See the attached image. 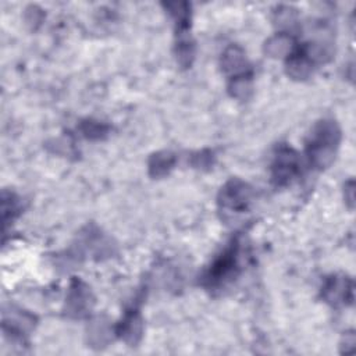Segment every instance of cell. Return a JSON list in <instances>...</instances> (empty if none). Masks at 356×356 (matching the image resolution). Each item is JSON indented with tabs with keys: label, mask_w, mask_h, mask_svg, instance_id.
<instances>
[{
	"label": "cell",
	"mask_w": 356,
	"mask_h": 356,
	"mask_svg": "<svg viewBox=\"0 0 356 356\" xmlns=\"http://www.w3.org/2000/svg\"><path fill=\"white\" fill-rule=\"evenodd\" d=\"M323 298L331 306H348L353 302V282L348 275L335 274L327 278L323 286Z\"/></svg>",
	"instance_id": "obj_5"
},
{
	"label": "cell",
	"mask_w": 356,
	"mask_h": 356,
	"mask_svg": "<svg viewBox=\"0 0 356 356\" xmlns=\"http://www.w3.org/2000/svg\"><path fill=\"white\" fill-rule=\"evenodd\" d=\"M90 307V292L82 282H74L67 298V310L70 314L82 316Z\"/></svg>",
	"instance_id": "obj_7"
},
{
	"label": "cell",
	"mask_w": 356,
	"mask_h": 356,
	"mask_svg": "<svg viewBox=\"0 0 356 356\" xmlns=\"http://www.w3.org/2000/svg\"><path fill=\"white\" fill-rule=\"evenodd\" d=\"M228 90L231 96L236 99H242V100L248 99L252 92V75L248 74V75L231 78L228 83Z\"/></svg>",
	"instance_id": "obj_10"
},
{
	"label": "cell",
	"mask_w": 356,
	"mask_h": 356,
	"mask_svg": "<svg viewBox=\"0 0 356 356\" xmlns=\"http://www.w3.org/2000/svg\"><path fill=\"white\" fill-rule=\"evenodd\" d=\"M82 131L83 134L88 136V138H102L106 132H107V128L99 122H93V121H88V122H83L82 125Z\"/></svg>",
	"instance_id": "obj_12"
},
{
	"label": "cell",
	"mask_w": 356,
	"mask_h": 356,
	"mask_svg": "<svg viewBox=\"0 0 356 356\" xmlns=\"http://www.w3.org/2000/svg\"><path fill=\"white\" fill-rule=\"evenodd\" d=\"M341 143V129L334 120L317 122L309 136L306 153L317 168H327L335 159Z\"/></svg>",
	"instance_id": "obj_1"
},
{
	"label": "cell",
	"mask_w": 356,
	"mask_h": 356,
	"mask_svg": "<svg viewBox=\"0 0 356 356\" xmlns=\"http://www.w3.org/2000/svg\"><path fill=\"white\" fill-rule=\"evenodd\" d=\"M300 172L299 154L288 146H281L271 164V177L277 185L289 184Z\"/></svg>",
	"instance_id": "obj_4"
},
{
	"label": "cell",
	"mask_w": 356,
	"mask_h": 356,
	"mask_svg": "<svg viewBox=\"0 0 356 356\" xmlns=\"http://www.w3.org/2000/svg\"><path fill=\"white\" fill-rule=\"evenodd\" d=\"M291 44H292V39L288 35L278 33L266 43V51L271 56H282L291 51Z\"/></svg>",
	"instance_id": "obj_11"
},
{
	"label": "cell",
	"mask_w": 356,
	"mask_h": 356,
	"mask_svg": "<svg viewBox=\"0 0 356 356\" xmlns=\"http://www.w3.org/2000/svg\"><path fill=\"white\" fill-rule=\"evenodd\" d=\"M175 156L170 152H160L152 156L149 161V171L153 177H161L168 174V171L174 167Z\"/></svg>",
	"instance_id": "obj_9"
},
{
	"label": "cell",
	"mask_w": 356,
	"mask_h": 356,
	"mask_svg": "<svg viewBox=\"0 0 356 356\" xmlns=\"http://www.w3.org/2000/svg\"><path fill=\"white\" fill-rule=\"evenodd\" d=\"M353 192H355V189H353V181L346 182V184H345V200L349 203V207H353V199H355Z\"/></svg>",
	"instance_id": "obj_13"
},
{
	"label": "cell",
	"mask_w": 356,
	"mask_h": 356,
	"mask_svg": "<svg viewBox=\"0 0 356 356\" xmlns=\"http://www.w3.org/2000/svg\"><path fill=\"white\" fill-rule=\"evenodd\" d=\"M241 243L234 239L210 264L203 275V285L210 289H220L229 284L239 274Z\"/></svg>",
	"instance_id": "obj_2"
},
{
	"label": "cell",
	"mask_w": 356,
	"mask_h": 356,
	"mask_svg": "<svg viewBox=\"0 0 356 356\" xmlns=\"http://www.w3.org/2000/svg\"><path fill=\"white\" fill-rule=\"evenodd\" d=\"M221 64H222L224 71L228 72L231 75V78H236V76L249 74V64H248L246 56H245L243 50L238 46H229L224 51Z\"/></svg>",
	"instance_id": "obj_6"
},
{
	"label": "cell",
	"mask_w": 356,
	"mask_h": 356,
	"mask_svg": "<svg viewBox=\"0 0 356 356\" xmlns=\"http://www.w3.org/2000/svg\"><path fill=\"white\" fill-rule=\"evenodd\" d=\"M252 188L246 182L238 178L229 179L218 195V204L225 218L246 213L252 202Z\"/></svg>",
	"instance_id": "obj_3"
},
{
	"label": "cell",
	"mask_w": 356,
	"mask_h": 356,
	"mask_svg": "<svg viewBox=\"0 0 356 356\" xmlns=\"http://www.w3.org/2000/svg\"><path fill=\"white\" fill-rule=\"evenodd\" d=\"M142 332V320L136 310H129L117 327V334L127 342H136Z\"/></svg>",
	"instance_id": "obj_8"
}]
</instances>
